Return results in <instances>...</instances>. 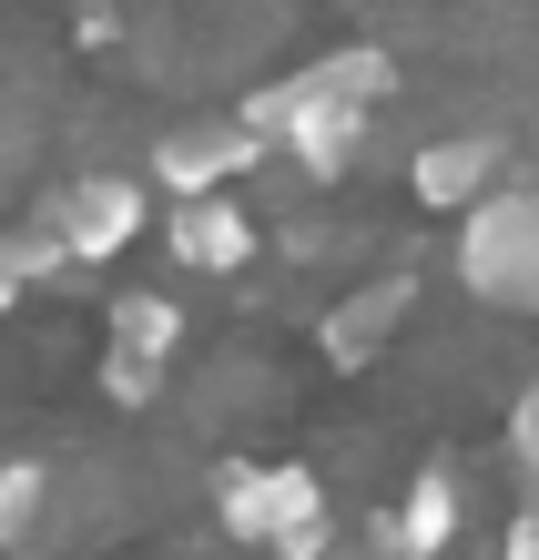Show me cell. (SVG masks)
Wrapping results in <instances>:
<instances>
[{"mask_svg": "<svg viewBox=\"0 0 539 560\" xmlns=\"http://www.w3.org/2000/svg\"><path fill=\"white\" fill-rule=\"evenodd\" d=\"M387 82H397L387 51H326V61H306V72L265 82L234 122H245L265 153H295L306 184H336L356 163V143H366V113L387 103Z\"/></svg>", "mask_w": 539, "mask_h": 560, "instance_id": "1", "label": "cell"}, {"mask_svg": "<svg viewBox=\"0 0 539 560\" xmlns=\"http://www.w3.org/2000/svg\"><path fill=\"white\" fill-rule=\"evenodd\" d=\"M214 510H224V530L245 540V550H265V560H326L336 550V520H326V489H316V469H224V489H214Z\"/></svg>", "mask_w": 539, "mask_h": 560, "instance_id": "2", "label": "cell"}, {"mask_svg": "<svg viewBox=\"0 0 539 560\" xmlns=\"http://www.w3.org/2000/svg\"><path fill=\"white\" fill-rule=\"evenodd\" d=\"M458 276L479 306L539 316V184H499L479 214L458 224Z\"/></svg>", "mask_w": 539, "mask_h": 560, "instance_id": "3", "label": "cell"}, {"mask_svg": "<svg viewBox=\"0 0 539 560\" xmlns=\"http://www.w3.org/2000/svg\"><path fill=\"white\" fill-rule=\"evenodd\" d=\"M184 347V306H163V295H113L103 306V398L113 408H143L163 368H174Z\"/></svg>", "mask_w": 539, "mask_h": 560, "instance_id": "4", "label": "cell"}, {"mask_svg": "<svg viewBox=\"0 0 539 560\" xmlns=\"http://www.w3.org/2000/svg\"><path fill=\"white\" fill-rule=\"evenodd\" d=\"M31 214L61 235V255H72V276H82V266H103V255H122L132 235H143V184L132 174H82V184L42 194Z\"/></svg>", "mask_w": 539, "mask_h": 560, "instance_id": "5", "label": "cell"}, {"mask_svg": "<svg viewBox=\"0 0 539 560\" xmlns=\"http://www.w3.org/2000/svg\"><path fill=\"white\" fill-rule=\"evenodd\" d=\"M245 163H265V143L245 133V122H194V133L153 143V184L174 194V205H204V194H224Z\"/></svg>", "mask_w": 539, "mask_h": 560, "instance_id": "6", "label": "cell"}, {"mask_svg": "<svg viewBox=\"0 0 539 560\" xmlns=\"http://www.w3.org/2000/svg\"><path fill=\"white\" fill-rule=\"evenodd\" d=\"M499 174H509V143H499V133H448V143H427L408 163L418 205H437V214H479L499 194Z\"/></svg>", "mask_w": 539, "mask_h": 560, "instance_id": "7", "label": "cell"}, {"mask_svg": "<svg viewBox=\"0 0 539 560\" xmlns=\"http://www.w3.org/2000/svg\"><path fill=\"white\" fill-rule=\"evenodd\" d=\"M408 306H418V276H377V285H356L347 306H326L316 347L336 357V368H366V357H387V337L408 326Z\"/></svg>", "mask_w": 539, "mask_h": 560, "instance_id": "8", "label": "cell"}, {"mask_svg": "<svg viewBox=\"0 0 539 560\" xmlns=\"http://www.w3.org/2000/svg\"><path fill=\"white\" fill-rule=\"evenodd\" d=\"M163 245H174V266H194V276H234L255 255V214L224 205V194H204V205H174Z\"/></svg>", "mask_w": 539, "mask_h": 560, "instance_id": "9", "label": "cell"}, {"mask_svg": "<svg viewBox=\"0 0 539 560\" xmlns=\"http://www.w3.org/2000/svg\"><path fill=\"white\" fill-rule=\"evenodd\" d=\"M448 530H458V479L427 469L408 500H397V520L377 530V550H387V560H427V550H448Z\"/></svg>", "mask_w": 539, "mask_h": 560, "instance_id": "10", "label": "cell"}, {"mask_svg": "<svg viewBox=\"0 0 539 560\" xmlns=\"http://www.w3.org/2000/svg\"><path fill=\"white\" fill-rule=\"evenodd\" d=\"M31 520H42V458H0V550H21Z\"/></svg>", "mask_w": 539, "mask_h": 560, "instance_id": "11", "label": "cell"}, {"mask_svg": "<svg viewBox=\"0 0 539 560\" xmlns=\"http://www.w3.org/2000/svg\"><path fill=\"white\" fill-rule=\"evenodd\" d=\"M509 458H519V479H529V500H539V377L519 387V408H509Z\"/></svg>", "mask_w": 539, "mask_h": 560, "instance_id": "12", "label": "cell"}, {"mask_svg": "<svg viewBox=\"0 0 539 560\" xmlns=\"http://www.w3.org/2000/svg\"><path fill=\"white\" fill-rule=\"evenodd\" d=\"M499 560H539V510L509 520V540H499Z\"/></svg>", "mask_w": 539, "mask_h": 560, "instance_id": "13", "label": "cell"}, {"mask_svg": "<svg viewBox=\"0 0 539 560\" xmlns=\"http://www.w3.org/2000/svg\"><path fill=\"white\" fill-rule=\"evenodd\" d=\"M21 306V266H11V245H0V316Z\"/></svg>", "mask_w": 539, "mask_h": 560, "instance_id": "14", "label": "cell"}]
</instances>
